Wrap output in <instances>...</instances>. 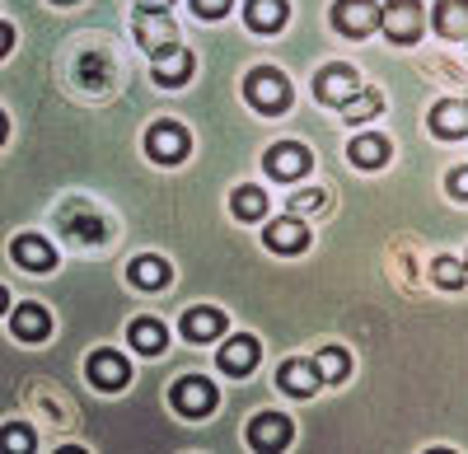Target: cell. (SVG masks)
<instances>
[{"mask_svg":"<svg viewBox=\"0 0 468 454\" xmlns=\"http://www.w3.org/2000/svg\"><path fill=\"white\" fill-rule=\"evenodd\" d=\"M10 310V295H5V286H0V314H5Z\"/></svg>","mask_w":468,"mask_h":454,"instance_id":"cell-36","label":"cell"},{"mask_svg":"<svg viewBox=\"0 0 468 454\" xmlns=\"http://www.w3.org/2000/svg\"><path fill=\"white\" fill-rule=\"evenodd\" d=\"M165 343H169V333H165L160 319H136V323H132V347H136V352L154 356V352H165Z\"/></svg>","mask_w":468,"mask_h":454,"instance_id":"cell-23","label":"cell"},{"mask_svg":"<svg viewBox=\"0 0 468 454\" xmlns=\"http://www.w3.org/2000/svg\"><path fill=\"white\" fill-rule=\"evenodd\" d=\"M314 365H319V380H324V385H342L346 370H351V361H346L342 347H324V352L314 356Z\"/></svg>","mask_w":468,"mask_h":454,"instance_id":"cell-26","label":"cell"},{"mask_svg":"<svg viewBox=\"0 0 468 454\" xmlns=\"http://www.w3.org/2000/svg\"><path fill=\"white\" fill-rule=\"evenodd\" d=\"M75 70H80V80H85V85H94V90H99V85H103V70H108V61H103L99 52H90V57L75 61Z\"/></svg>","mask_w":468,"mask_h":454,"instance_id":"cell-29","label":"cell"},{"mask_svg":"<svg viewBox=\"0 0 468 454\" xmlns=\"http://www.w3.org/2000/svg\"><path fill=\"white\" fill-rule=\"evenodd\" d=\"M10 48H15V28H10V24H0V57H5Z\"/></svg>","mask_w":468,"mask_h":454,"instance_id":"cell-34","label":"cell"},{"mask_svg":"<svg viewBox=\"0 0 468 454\" xmlns=\"http://www.w3.org/2000/svg\"><path fill=\"white\" fill-rule=\"evenodd\" d=\"M192 75V52L187 48H165V52H154V85H169V90H178L183 80Z\"/></svg>","mask_w":468,"mask_h":454,"instance_id":"cell-11","label":"cell"},{"mask_svg":"<svg viewBox=\"0 0 468 454\" xmlns=\"http://www.w3.org/2000/svg\"><path fill=\"white\" fill-rule=\"evenodd\" d=\"M15 262L28 272H52L57 268V253L48 248V239H37V235H19L15 239Z\"/></svg>","mask_w":468,"mask_h":454,"instance_id":"cell-16","label":"cell"},{"mask_svg":"<svg viewBox=\"0 0 468 454\" xmlns=\"http://www.w3.org/2000/svg\"><path fill=\"white\" fill-rule=\"evenodd\" d=\"M244 99L258 112H282L291 103V80H286L282 70H271V66H258L249 80H244Z\"/></svg>","mask_w":468,"mask_h":454,"instance_id":"cell-1","label":"cell"},{"mask_svg":"<svg viewBox=\"0 0 468 454\" xmlns=\"http://www.w3.org/2000/svg\"><path fill=\"white\" fill-rule=\"evenodd\" d=\"M277 380H282V389H286L291 398H309V394H314V389L324 385V380H319V365H314V361H286Z\"/></svg>","mask_w":468,"mask_h":454,"instance_id":"cell-13","label":"cell"},{"mask_svg":"<svg viewBox=\"0 0 468 454\" xmlns=\"http://www.w3.org/2000/svg\"><path fill=\"white\" fill-rule=\"evenodd\" d=\"M90 380L99 385V389H127V380H132V365L117 356V352H94L90 356Z\"/></svg>","mask_w":468,"mask_h":454,"instance_id":"cell-10","label":"cell"},{"mask_svg":"<svg viewBox=\"0 0 468 454\" xmlns=\"http://www.w3.org/2000/svg\"><path fill=\"white\" fill-rule=\"evenodd\" d=\"M192 10L207 15V19H220V15L229 10V0H192Z\"/></svg>","mask_w":468,"mask_h":454,"instance_id":"cell-32","label":"cell"},{"mask_svg":"<svg viewBox=\"0 0 468 454\" xmlns=\"http://www.w3.org/2000/svg\"><path fill=\"white\" fill-rule=\"evenodd\" d=\"M431 132L445 136V141L468 136V99H463V103H459V99H441V103L431 108Z\"/></svg>","mask_w":468,"mask_h":454,"instance_id":"cell-12","label":"cell"},{"mask_svg":"<svg viewBox=\"0 0 468 454\" xmlns=\"http://www.w3.org/2000/svg\"><path fill=\"white\" fill-rule=\"evenodd\" d=\"M253 365H258V343H253V337H229V343L220 347V370L249 375Z\"/></svg>","mask_w":468,"mask_h":454,"instance_id":"cell-19","label":"cell"},{"mask_svg":"<svg viewBox=\"0 0 468 454\" xmlns=\"http://www.w3.org/2000/svg\"><path fill=\"white\" fill-rule=\"evenodd\" d=\"M225 333V314L220 310H187L183 314V337L187 343H211Z\"/></svg>","mask_w":468,"mask_h":454,"instance_id":"cell-18","label":"cell"},{"mask_svg":"<svg viewBox=\"0 0 468 454\" xmlns=\"http://www.w3.org/2000/svg\"><path fill=\"white\" fill-rule=\"evenodd\" d=\"M436 286H445V290H459L463 286V268H459V262L454 258H436Z\"/></svg>","mask_w":468,"mask_h":454,"instance_id":"cell-28","label":"cell"},{"mask_svg":"<svg viewBox=\"0 0 468 454\" xmlns=\"http://www.w3.org/2000/svg\"><path fill=\"white\" fill-rule=\"evenodd\" d=\"M436 33L463 43L468 37V0H441L436 5Z\"/></svg>","mask_w":468,"mask_h":454,"instance_id":"cell-20","label":"cell"},{"mask_svg":"<svg viewBox=\"0 0 468 454\" xmlns=\"http://www.w3.org/2000/svg\"><path fill=\"white\" fill-rule=\"evenodd\" d=\"M286 0H249L244 5V24L253 28V33H277L282 24H286Z\"/></svg>","mask_w":468,"mask_h":454,"instance_id":"cell-17","label":"cell"},{"mask_svg":"<svg viewBox=\"0 0 468 454\" xmlns=\"http://www.w3.org/2000/svg\"><path fill=\"white\" fill-rule=\"evenodd\" d=\"M169 262L165 258H154V253H145V258H136L132 262V286H141V290H160V286H169Z\"/></svg>","mask_w":468,"mask_h":454,"instance_id":"cell-22","label":"cell"},{"mask_svg":"<svg viewBox=\"0 0 468 454\" xmlns=\"http://www.w3.org/2000/svg\"><path fill=\"white\" fill-rule=\"evenodd\" d=\"M304 244H309V225H300L295 216L267 225V248H277V253H300Z\"/></svg>","mask_w":468,"mask_h":454,"instance_id":"cell-15","label":"cell"},{"mask_svg":"<svg viewBox=\"0 0 468 454\" xmlns=\"http://www.w3.org/2000/svg\"><path fill=\"white\" fill-rule=\"evenodd\" d=\"M249 445L253 449H286L291 445V422L282 412H262V417L249 422Z\"/></svg>","mask_w":468,"mask_h":454,"instance_id":"cell-8","label":"cell"},{"mask_svg":"<svg viewBox=\"0 0 468 454\" xmlns=\"http://www.w3.org/2000/svg\"><path fill=\"white\" fill-rule=\"evenodd\" d=\"M351 160H356L361 169H379V164H388V141L384 136H356L351 141Z\"/></svg>","mask_w":468,"mask_h":454,"instance_id":"cell-24","label":"cell"},{"mask_svg":"<svg viewBox=\"0 0 468 454\" xmlns=\"http://www.w3.org/2000/svg\"><path fill=\"white\" fill-rule=\"evenodd\" d=\"M57 5H70V0H57Z\"/></svg>","mask_w":468,"mask_h":454,"instance_id":"cell-38","label":"cell"},{"mask_svg":"<svg viewBox=\"0 0 468 454\" xmlns=\"http://www.w3.org/2000/svg\"><path fill=\"white\" fill-rule=\"evenodd\" d=\"M319 206H324V193H314V187H309V193H295V197H291V211H295V216L319 211Z\"/></svg>","mask_w":468,"mask_h":454,"instance_id":"cell-31","label":"cell"},{"mask_svg":"<svg viewBox=\"0 0 468 454\" xmlns=\"http://www.w3.org/2000/svg\"><path fill=\"white\" fill-rule=\"evenodd\" d=\"M262 164H267V174H271V178H286V183H291V178H300V174L309 169V150H304V145H295V141L271 145Z\"/></svg>","mask_w":468,"mask_h":454,"instance_id":"cell-9","label":"cell"},{"mask_svg":"<svg viewBox=\"0 0 468 454\" xmlns=\"http://www.w3.org/2000/svg\"><path fill=\"white\" fill-rule=\"evenodd\" d=\"M333 28L346 37H366L379 28V5L375 0H337L333 5Z\"/></svg>","mask_w":468,"mask_h":454,"instance_id":"cell-4","label":"cell"},{"mask_svg":"<svg viewBox=\"0 0 468 454\" xmlns=\"http://www.w3.org/2000/svg\"><path fill=\"white\" fill-rule=\"evenodd\" d=\"M356 90H361V75L351 70V66H324L319 80H314V94H319L324 103H333V108H342Z\"/></svg>","mask_w":468,"mask_h":454,"instance_id":"cell-7","label":"cell"},{"mask_svg":"<svg viewBox=\"0 0 468 454\" xmlns=\"http://www.w3.org/2000/svg\"><path fill=\"white\" fill-rule=\"evenodd\" d=\"M262 211H267L262 187H234V216H244V220H262Z\"/></svg>","mask_w":468,"mask_h":454,"instance_id":"cell-27","label":"cell"},{"mask_svg":"<svg viewBox=\"0 0 468 454\" xmlns=\"http://www.w3.org/2000/svg\"><path fill=\"white\" fill-rule=\"evenodd\" d=\"M0 141H5V112H0Z\"/></svg>","mask_w":468,"mask_h":454,"instance_id":"cell-37","label":"cell"},{"mask_svg":"<svg viewBox=\"0 0 468 454\" xmlns=\"http://www.w3.org/2000/svg\"><path fill=\"white\" fill-rule=\"evenodd\" d=\"M187 150H192V141H187V132L174 127V122H154V127L145 132V155H150L154 164H178Z\"/></svg>","mask_w":468,"mask_h":454,"instance_id":"cell-3","label":"cell"},{"mask_svg":"<svg viewBox=\"0 0 468 454\" xmlns=\"http://www.w3.org/2000/svg\"><path fill=\"white\" fill-rule=\"evenodd\" d=\"M136 43L154 57V52H165L178 43V28L169 19V10H136Z\"/></svg>","mask_w":468,"mask_h":454,"instance_id":"cell-5","label":"cell"},{"mask_svg":"<svg viewBox=\"0 0 468 454\" xmlns=\"http://www.w3.org/2000/svg\"><path fill=\"white\" fill-rule=\"evenodd\" d=\"M379 108H384V94L379 90H356V94L342 103V118L346 122H366V118H375Z\"/></svg>","mask_w":468,"mask_h":454,"instance_id":"cell-25","label":"cell"},{"mask_svg":"<svg viewBox=\"0 0 468 454\" xmlns=\"http://www.w3.org/2000/svg\"><path fill=\"white\" fill-rule=\"evenodd\" d=\"M450 193L468 202V169H454V174H450Z\"/></svg>","mask_w":468,"mask_h":454,"instance_id":"cell-33","label":"cell"},{"mask_svg":"<svg viewBox=\"0 0 468 454\" xmlns=\"http://www.w3.org/2000/svg\"><path fill=\"white\" fill-rule=\"evenodd\" d=\"M174 407L183 412V417H207V412L216 407L211 380H202V375H187V380H178V385H174Z\"/></svg>","mask_w":468,"mask_h":454,"instance_id":"cell-6","label":"cell"},{"mask_svg":"<svg viewBox=\"0 0 468 454\" xmlns=\"http://www.w3.org/2000/svg\"><path fill=\"white\" fill-rule=\"evenodd\" d=\"M379 28L394 43H417L421 37V0H388L379 10Z\"/></svg>","mask_w":468,"mask_h":454,"instance_id":"cell-2","label":"cell"},{"mask_svg":"<svg viewBox=\"0 0 468 454\" xmlns=\"http://www.w3.org/2000/svg\"><path fill=\"white\" fill-rule=\"evenodd\" d=\"M52 333V319L43 305H19L15 310V337H24V343H43V337Z\"/></svg>","mask_w":468,"mask_h":454,"instance_id":"cell-21","label":"cell"},{"mask_svg":"<svg viewBox=\"0 0 468 454\" xmlns=\"http://www.w3.org/2000/svg\"><path fill=\"white\" fill-rule=\"evenodd\" d=\"M0 449H15V454L33 449V431L28 427H0Z\"/></svg>","mask_w":468,"mask_h":454,"instance_id":"cell-30","label":"cell"},{"mask_svg":"<svg viewBox=\"0 0 468 454\" xmlns=\"http://www.w3.org/2000/svg\"><path fill=\"white\" fill-rule=\"evenodd\" d=\"M66 235L70 239H80V244H99L108 230H103V216L99 211H90V206H66Z\"/></svg>","mask_w":468,"mask_h":454,"instance_id":"cell-14","label":"cell"},{"mask_svg":"<svg viewBox=\"0 0 468 454\" xmlns=\"http://www.w3.org/2000/svg\"><path fill=\"white\" fill-rule=\"evenodd\" d=\"M136 10H169V0H136Z\"/></svg>","mask_w":468,"mask_h":454,"instance_id":"cell-35","label":"cell"}]
</instances>
